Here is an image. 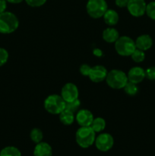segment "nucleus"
Here are the masks:
<instances>
[{
  "mask_svg": "<svg viewBox=\"0 0 155 156\" xmlns=\"http://www.w3.org/2000/svg\"><path fill=\"white\" fill-rule=\"evenodd\" d=\"M96 133L91 126H81L75 133L77 144L83 149H88L95 142Z\"/></svg>",
  "mask_w": 155,
  "mask_h": 156,
  "instance_id": "f257e3e1",
  "label": "nucleus"
},
{
  "mask_svg": "<svg viewBox=\"0 0 155 156\" xmlns=\"http://www.w3.org/2000/svg\"><path fill=\"white\" fill-rule=\"evenodd\" d=\"M18 26L19 21L15 14L6 11L0 14V33L5 34L13 33Z\"/></svg>",
  "mask_w": 155,
  "mask_h": 156,
  "instance_id": "f03ea898",
  "label": "nucleus"
},
{
  "mask_svg": "<svg viewBox=\"0 0 155 156\" xmlns=\"http://www.w3.org/2000/svg\"><path fill=\"white\" fill-rule=\"evenodd\" d=\"M105 80L106 84L113 89H123L129 82L127 75L119 69H112L108 72Z\"/></svg>",
  "mask_w": 155,
  "mask_h": 156,
  "instance_id": "7ed1b4c3",
  "label": "nucleus"
},
{
  "mask_svg": "<svg viewBox=\"0 0 155 156\" xmlns=\"http://www.w3.org/2000/svg\"><path fill=\"white\" fill-rule=\"evenodd\" d=\"M66 102L59 94L49 95L44 101V108L51 114H59L65 109Z\"/></svg>",
  "mask_w": 155,
  "mask_h": 156,
  "instance_id": "20e7f679",
  "label": "nucleus"
},
{
  "mask_svg": "<svg viewBox=\"0 0 155 156\" xmlns=\"http://www.w3.org/2000/svg\"><path fill=\"white\" fill-rule=\"evenodd\" d=\"M115 49L119 55L129 56L136 49L135 42L132 38L128 36H121L115 42Z\"/></svg>",
  "mask_w": 155,
  "mask_h": 156,
  "instance_id": "39448f33",
  "label": "nucleus"
},
{
  "mask_svg": "<svg viewBox=\"0 0 155 156\" xmlns=\"http://www.w3.org/2000/svg\"><path fill=\"white\" fill-rule=\"evenodd\" d=\"M88 15L94 19H98L103 16L108 9L106 0H88L86 5Z\"/></svg>",
  "mask_w": 155,
  "mask_h": 156,
  "instance_id": "423d86ee",
  "label": "nucleus"
},
{
  "mask_svg": "<svg viewBox=\"0 0 155 156\" xmlns=\"http://www.w3.org/2000/svg\"><path fill=\"white\" fill-rule=\"evenodd\" d=\"M96 148L100 152H108L114 145V139L109 133H103L97 136L94 142Z\"/></svg>",
  "mask_w": 155,
  "mask_h": 156,
  "instance_id": "0eeeda50",
  "label": "nucleus"
},
{
  "mask_svg": "<svg viewBox=\"0 0 155 156\" xmlns=\"http://www.w3.org/2000/svg\"><path fill=\"white\" fill-rule=\"evenodd\" d=\"M126 8L131 15L138 18L146 13L147 3L144 0H129Z\"/></svg>",
  "mask_w": 155,
  "mask_h": 156,
  "instance_id": "6e6552de",
  "label": "nucleus"
},
{
  "mask_svg": "<svg viewBox=\"0 0 155 156\" xmlns=\"http://www.w3.org/2000/svg\"><path fill=\"white\" fill-rule=\"evenodd\" d=\"M78 88L74 83L68 82L62 87V91H61V96L66 103L74 101L78 99Z\"/></svg>",
  "mask_w": 155,
  "mask_h": 156,
  "instance_id": "1a4fd4ad",
  "label": "nucleus"
},
{
  "mask_svg": "<svg viewBox=\"0 0 155 156\" xmlns=\"http://www.w3.org/2000/svg\"><path fill=\"white\" fill-rule=\"evenodd\" d=\"M107 73V69L103 66L97 65L91 67L88 77L93 82L98 83L106 79Z\"/></svg>",
  "mask_w": 155,
  "mask_h": 156,
  "instance_id": "9d476101",
  "label": "nucleus"
},
{
  "mask_svg": "<svg viewBox=\"0 0 155 156\" xmlns=\"http://www.w3.org/2000/svg\"><path fill=\"white\" fill-rule=\"evenodd\" d=\"M94 119L92 113L87 109H81L76 113L75 120L80 126H90Z\"/></svg>",
  "mask_w": 155,
  "mask_h": 156,
  "instance_id": "9b49d317",
  "label": "nucleus"
},
{
  "mask_svg": "<svg viewBox=\"0 0 155 156\" xmlns=\"http://www.w3.org/2000/svg\"><path fill=\"white\" fill-rule=\"evenodd\" d=\"M127 76L129 82L138 84L144 80L146 77V74L144 69L139 66H135L129 69Z\"/></svg>",
  "mask_w": 155,
  "mask_h": 156,
  "instance_id": "f8f14e48",
  "label": "nucleus"
},
{
  "mask_svg": "<svg viewBox=\"0 0 155 156\" xmlns=\"http://www.w3.org/2000/svg\"><path fill=\"white\" fill-rule=\"evenodd\" d=\"M135 42V46L137 49L146 51L151 48L153 46V39L148 34H142L138 37Z\"/></svg>",
  "mask_w": 155,
  "mask_h": 156,
  "instance_id": "ddd939ff",
  "label": "nucleus"
},
{
  "mask_svg": "<svg viewBox=\"0 0 155 156\" xmlns=\"http://www.w3.org/2000/svg\"><path fill=\"white\" fill-rule=\"evenodd\" d=\"M53 149L51 146L45 142H40L35 146L33 156H52Z\"/></svg>",
  "mask_w": 155,
  "mask_h": 156,
  "instance_id": "4468645a",
  "label": "nucleus"
},
{
  "mask_svg": "<svg viewBox=\"0 0 155 156\" xmlns=\"http://www.w3.org/2000/svg\"><path fill=\"white\" fill-rule=\"evenodd\" d=\"M103 39L109 44L115 43L119 37V31L114 27H107L103 31Z\"/></svg>",
  "mask_w": 155,
  "mask_h": 156,
  "instance_id": "2eb2a0df",
  "label": "nucleus"
},
{
  "mask_svg": "<svg viewBox=\"0 0 155 156\" xmlns=\"http://www.w3.org/2000/svg\"><path fill=\"white\" fill-rule=\"evenodd\" d=\"M103 17L105 23L109 26L115 25L119 19V14L113 9H107Z\"/></svg>",
  "mask_w": 155,
  "mask_h": 156,
  "instance_id": "dca6fc26",
  "label": "nucleus"
},
{
  "mask_svg": "<svg viewBox=\"0 0 155 156\" xmlns=\"http://www.w3.org/2000/svg\"><path fill=\"white\" fill-rule=\"evenodd\" d=\"M75 120V116L74 113L68 110L65 109L62 113L59 114V120L62 124L65 126H69L72 124Z\"/></svg>",
  "mask_w": 155,
  "mask_h": 156,
  "instance_id": "f3484780",
  "label": "nucleus"
},
{
  "mask_svg": "<svg viewBox=\"0 0 155 156\" xmlns=\"http://www.w3.org/2000/svg\"><path fill=\"white\" fill-rule=\"evenodd\" d=\"M90 126L95 133H100L104 130L106 127V121L102 117H97L94 119Z\"/></svg>",
  "mask_w": 155,
  "mask_h": 156,
  "instance_id": "a211bd4d",
  "label": "nucleus"
},
{
  "mask_svg": "<svg viewBox=\"0 0 155 156\" xmlns=\"http://www.w3.org/2000/svg\"><path fill=\"white\" fill-rule=\"evenodd\" d=\"M0 156H21V152L15 146H6L1 150Z\"/></svg>",
  "mask_w": 155,
  "mask_h": 156,
  "instance_id": "6ab92c4d",
  "label": "nucleus"
},
{
  "mask_svg": "<svg viewBox=\"0 0 155 156\" xmlns=\"http://www.w3.org/2000/svg\"><path fill=\"white\" fill-rule=\"evenodd\" d=\"M30 140L34 143H37L42 142L43 138V134L42 130L39 128H33L30 133Z\"/></svg>",
  "mask_w": 155,
  "mask_h": 156,
  "instance_id": "aec40b11",
  "label": "nucleus"
},
{
  "mask_svg": "<svg viewBox=\"0 0 155 156\" xmlns=\"http://www.w3.org/2000/svg\"><path fill=\"white\" fill-rule=\"evenodd\" d=\"M123 89H124V91L126 94L130 96L135 95L138 91V88L137 86V84L132 83L131 82H128L126 86L123 88Z\"/></svg>",
  "mask_w": 155,
  "mask_h": 156,
  "instance_id": "412c9836",
  "label": "nucleus"
},
{
  "mask_svg": "<svg viewBox=\"0 0 155 156\" xmlns=\"http://www.w3.org/2000/svg\"><path fill=\"white\" fill-rule=\"evenodd\" d=\"M130 56L132 57V60L134 62L139 63V62H143L144 60V59H145V53H144V51H143V50L136 48Z\"/></svg>",
  "mask_w": 155,
  "mask_h": 156,
  "instance_id": "4be33fe9",
  "label": "nucleus"
},
{
  "mask_svg": "<svg viewBox=\"0 0 155 156\" xmlns=\"http://www.w3.org/2000/svg\"><path fill=\"white\" fill-rule=\"evenodd\" d=\"M81 106V101L79 99L74 101L71 102H68L65 105V109L68 110V111H71L72 113L75 114L78 111H79V108Z\"/></svg>",
  "mask_w": 155,
  "mask_h": 156,
  "instance_id": "5701e85b",
  "label": "nucleus"
},
{
  "mask_svg": "<svg viewBox=\"0 0 155 156\" xmlns=\"http://www.w3.org/2000/svg\"><path fill=\"white\" fill-rule=\"evenodd\" d=\"M146 14L150 19L155 21V1L150 2L147 4Z\"/></svg>",
  "mask_w": 155,
  "mask_h": 156,
  "instance_id": "b1692460",
  "label": "nucleus"
},
{
  "mask_svg": "<svg viewBox=\"0 0 155 156\" xmlns=\"http://www.w3.org/2000/svg\"><path fill=\"white\" fill-rule=\"evenodd\" d=\"M9 59V53L5 48L0 47V67L4 66Z\"/></svg>",
  "mask_w": 155,
  "mask_h": 156,
  "instance_id": "393cba45",
  "label": "nucleus"
},
{
  "mask_svg": "<svg viewBox=\"0 0 155 156\" xmlns=\"http://www.w3.org/2000/svg\"><path fill=\"white\" fill-rule=\"evenodd\" d=\"M47 0H25L26 3L30 7H40L43 5Z\"/></svg>",
  "mask_w": 155,
  "mask_h": 156,
  "instance_id": "a878e982",
  "label": "nucleus"
},
{
  "mask_svg": "<svg viewBox=\"0 0 155 156\" xmlns=\"http://www.w3.org/2000/svg\"><path fill=\"white\" fill-rule=\"evenodd\" d=\"M146 77L150 80H155V66H151L145 71Z\"/></svg>",
  "mask_w": 155,
  "mask_h": 156,
  "instance_id": "bb28decb",
  "label": "nucleus"
},
{
  "mask_svg": "<svg viewBox=\"0 0 155 156\" xmlns=\"http://www.w3.org/2000/svg\"><path fill=\"white\" fill-rule=\"evenodd\" d=\"M91 67L88 64H82L80 67V73L82 76H89L90 71H91Z\"/></svg>",
  "mask_w": 155,
  "mask_h": 156,
  "instance_id": "cd10ccee",
  "label": "nucleus"
},
{
  "mask_svg": "<svg viewBox=\"0 0 155 156\" xmlns=\"http://www.w3.org/2000/svg\"><path fill=\"white\" fill-rule=\"evenodd\" d=\"M129 0H115V3L118 7L119 8H125L127 7Z\"/></svg>",
  "mask_w": 155,
  "mask_h": 156,
  "instance_id": "c85d7f7f",
  "label": "nucleus"
},
{
  "mask_svg": "<svg viewBox=\"0 0 155 156\" xmlns=\"http://www.w3.org/2000/svg\"><path fill=\"white\" fill-rule=\"evenodd\" d=\"M6 9H7V1L0 0V14L5 12Z\"/></svg>",
  "mask_w": 155,
  "mask_h": 156,
  "instance_id": "c756f323",
  "label": "nucleus"
},
{
  "mask_svg": "<svg viewBox=\"0 0 155 156\" xmlns=\"http://www.w3.org/2000/svg\"><path fill=\"white\" fill-rule=\"evenodd\" d=\"M6 1H7V2L12 3V4H18V3H21L24 0H6Z\"/></svg>",
  "mask_w": 155,
  "mask_h": 156,
  "instance_id": "7c9ffc66",
  "label": "nucleus"
},
{
  "mask_svg": "<svg viewBox=\"0 0 155 156\" xmlns=\"http://www.w3.org/2000/svg\"><path fill=\"white\" fill-rule=\"evenodd\" d=\"M94 55H96V56H102V51L100 50H99V49H96V50H94Z\"/></svg>",
  "mask_w": 155,
  "mask_h": 156,
  "instance_id": "2f4dec72",
  "label": "nucleus"
}]
</instances>
